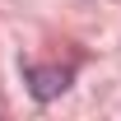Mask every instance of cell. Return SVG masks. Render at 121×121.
Wrapping results in <instances>:
<instances>
[{"label":"cell","instance_id":"cell-1","mask_svg":"<svg viewBox=\"0 0 121 121\" xmlns=\"http://www.w3.org/2000/svg\"><path fill=\"white\" fill-rule=\"evenodd\" d=\"M23 79H28V89H33L37 103H51V98H60V93L70 89V70L65 65H28Z\"/></svg>","mask_w":121,"mask_h":121}]
</instances>
